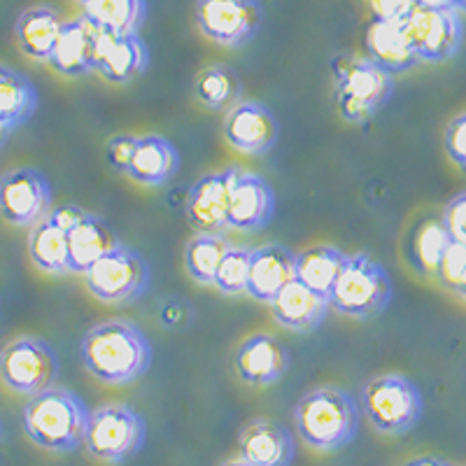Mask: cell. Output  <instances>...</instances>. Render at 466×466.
I'll use <instances>...</instances> for the list:
<instances>
[{"mask_svg": "<svg viewBox=\"0 0 466 466\" xmlns=\"http://www.w3.org/2000/svg\"><path fill=\"white\" fill-rule=\"evenodd\" d=\"M361 413L378 434L403 436L413 431L424 415L420 387L401 373H382L361 390Z\"/></svg>", "mask_w": 466, "mask_h": 466, "instance_id": "cell-5", "label": "cell"}, {"mask_svg": "<svg viewBox=\"0 0 466 466\" xmlns=\"http://www.w3.org/2000/svg\"><path fill=\"white\" fill-rule=\"evenodd\" d=\"M443 145L452 164L460 166L461 170H466V112L457 115L455 119L445 127Z\"/></svg>", "mask_w": 466, "mask_h": 466, "instance_id": "cell-36", "label": "cell"}, {"mask_svg": "<svg viewBox=\"0 0 466 466\" xmlns=\"http://www.w3.org/2000/svg\"><path fill=\"white\" fill-rule=\"evenodd\" d=\"M371 7L380 22H403L418 7V0H371Z\"/></svg>", "mask_w": 466, "mask_h": 466, "instance_id": "cell-38", "label": "cell"}, {"mask_svg": "<svg viewBox=\"0 0 466 466\" xmlns=\"http://www.w3.org/2000/svg\"><path fill=\"white\" fill-rule=\"evenodd\" d=\"M297 280V255L285 245L252 249L248 294L259 303H273L287 285Z\"/></svg>", "mask_w": 466, "mask_h": 466, "instance_id": "cell-18", "label": "cell"}, {"mask_svg": "<svg viewBox=\"0 0 466 466\" xmlns=\"http://www.w3.org/2000/svg\"><path fill=\"white\" fill-rule=\"evenodd\" d=\"M366 49H369V58L373 64L380 66L390 75L406 73L420 64L418 54L408 43L401 22L373 19V24L366 31Z\"/></svg>", "mask_w": 466, "mask_h": 466, "instance_id": "cell-22", "label": "cell"}, {"mask_svg": "<svg viewBox=\"0 0 466 466\" xmlns=\"http://www.w3.org/2000/svg\"><path fill=\"white\" fill-rule=\"evenodd\" d=\"M75 3H80V5H89L91 0H75Z\"/></svg>", "mask_w": 466, "mask_h": 466, "instance_id": "cell-46", "label": "cell"}, {"mask_svg": "<svg viewBox=\"0 0 466 466\" xmlns=\"http://www.w3.org/2000/svg\"><path fill=\"white\" fill-rule=\"evenodd\" d=\"M138 136H128V133H119L107 140V164L116 170V173L128 175V168L133 164L136 149H138Z\"/></svg>", "mask_w": 466, "mask_h": 466, "instance_id": "cell-35", "label": "cell"}, {"mask_svg": "<svg viewBox=\"0 0 466 466\" xmlns=\"http://www.w3.org/2000/svg\"><path fill=\"white\" fill-rule=\"evenodd\" d=\"M147 424L136 408L127 403H106L91 410L85 451L103 464H127L143 451Z\"/></svg>", "mask_w": 466, "mask_h": 466, "instance_id": "cell-7", "label": "cell"}, {"mask_svg": "<svg viewBox=\"0 0 466 466\" xmlns=\"http://www.w3.org/2000/svg\"><path fill=\"white\" fill-rule=\"evenodd\" d=\"M403 466H452L451 461L439 460V457H418V460H410Z\"/></svg>", "mask_w": 466, "mask_h": 466, "instance_id": "cell-40", "label": "cell"}, {"mask_svg": "<svg viewBox=\"0 0 466 466\" xmlns=\"http://www.w3.org/2000/svg\"><path fill=\"white\" fill-rule=\"evenodd\" d=\"M360 403L348 390L319 385L308 390L294 406V424L308 448L318 452H339L357 439Z\"/></svg>", "mask_w": 466, "mask_h": 466, "instance_id": "cell-3", "label": "cell"}, {"mask_svg": "<svg viewBox=\"0 0 466 466\" xmlns=\"http://www.w3.org/2000/svg\"><path fill=\"white\" fill-rule=\"evenodd\" d=\"M85 285L101 303L128 306L147 291L149 266L140 252L119 243L86 270Z\"/></svg>", "mask_w": 466, "mask_h": 466, "instance_id": "cell-9", "label": "cell"}, {"mask_svg": "<svg viewBox=\"0 0 466 466\" xmlns=\"http://www.w3.org/2000/svg\"><path fill=\"white\" fill-rule=\"evenodd\" d=\"M0 439H3V424H0Z\"/></svg>", "mask_w": 466, "mask_h": 466, "instance_id": "cell-47", "label": "cell"}, {"mask_svg": "<svg viewBox=\"0 0 466 466\" xmlns=\"http://www.w3.org/2000/svg\"><path fill=\"white\" fill-rule=\"evenodd\" d=\"M194 94L208 110H231L240 103V77L228 66H210L201 70L194 82Z\"/></svg>", "mask_w": 466, "mask_h": 466, "instance_id": "cell-32", "label": "cell"}, {"mask_svg": "<svg viewBox=\"0 0 466 466\" xmlns=\"http://www.w3.org/2000/svg\"><path fill=\"white\" fill-rule=\"evenodd\" d=\"M149 49L140 35L112 37L107 35L106 47H103L98 73L106 77L110 85H128L136 77L147 70Z\"/></svg>", "mask_w": 466, "mask_h": 466, "instance_id": "cell-25", "label": "cell"}, {"mask_svg": "<svg viewBox=\"0 0 466 466\" xmlns=\"http://www.w3.org/2000/svg\"><path fill=\"white\" fill-rule=\"evenodd\" d=\"M106 40L107 33L91 24L85 15L80 19L66 22L56 49L49 58V66L66 77H82V75L94 73L101 64Z\"/></svg>", "mask_w": 466, "mask_h": 466, "instance_id": "cell-14", "label": "cell"}, {"mask_svg": "<svg viewBox=\"0 0 466 466\" xmlns=\"http://www.w3.org/2000/svg\"><path fill=\"white\" fill-rule=\"evenodd\" d=\"M180 170V152L164 136H140L128 177L145 187H161Z\"/></svg>", "mask_w": 466, "mask_h": 466, "instance_id": "cell-23", "label": "cell"}, {"mask_svg": "<svg viewBox=\"0 0 466 466\" xmlns=\"http://www.w3.org/2000/svg\"><path fill=\"white\" fill-rule=\"evenodd\" d=\"M291 357L280 339L273 334H252L238 345L233 355V366L245 385H276L289 371Z\"/></svg>", "mask_w": 466, "mask_h": 466, "instance_id": "cell-16", "label": "cell"}, {"mask_svg": "<svg viewBox=\"0 0 466 466\" xmlns=\"http://www.w3.org/2000/svg\"><path fill=\"white\" fill-rule=\"evenodd\" d=\"M64 26L66 22L54 7H28V10H24L19 15V19L15 24L16 45L33 61L49 64V58H52L54 49H56Z\"/></svg>", "mask_w": 466, "mask_h": 466, "instance_id": "cell-21", "label": "cell"}, {"mask_svg": "<svg viewBox=\"0 0 466 466\" xmlns=\"http://www.w3.org/2000/svg\"><path fill=\"white\" fill-rule=\"evenodd\" d=\"M91 410L66 387H49L28 399L22 424L28 441L54 455H68L85 448Z\"/></svg>", "mask_w": 466, "mask_h": 466, "instance_id": "cell-2", "label": "cell"}, {"mask_svg": "<svg viewBox=\"0 0 466 466\" xmlns=\"http://www.w3.org/2000/svg\"><path fill=\"white\" fill-rule=\"evenodd\" d=\"M238 451L243 460L255 466H291L297 443L285 424L259 418L243 427Z\"/></svg>", "mask_w": 466, "mask_h": 466, "instance_id": "cell-19", "label": "cell"}, {"mask_svg": "<svg viewBox=\"0 0 466 466\" xmlns=\"http://www.w3.org/2000/svg\"><path fill=\"white\" fill-rule=\"evenodd\" d=\"M219 466H255V464H249L248 460H243V457H233V460H227L222 461Z\"/></svg>", "mask_w": 466, "mask_h": 466, "instance_id": "cell-42", "label": "cell"}, {"mask_svg": "<svg viewBox=\"0 0 466 466\" xmlns=\"http://www.w3.org/2000/svg\"><path fill=\"white\" fill-rule=\"evenodd\" d=\"M240 168L203 175L187 194V219L198 233H222L228 228V197Z\"/></svg>", "mask_w": 466, "mask_h": 466, "instance_id": "cell-15", "label": "cell"}, {"mask_svg": "<svg viewBox=\"0 0 466 466\" xmlns=\"http://www.w3.org/2000/svg\"><path fill=\"white\" fill-rule=\"evenodd\" d=\"M86 215V210H82L80 206H73V203H66V206L52 208V212L47 215L49 222L56 224L58 228H64V231H70L75 224L80 222L82 218Z\"/></svg>", "mask_w": 466, "mask_h": 466, "instance_id": "cell-39", "label": "cell"}, {"mask_svg": "<svg viewBox=\"0 0 466 466\" xmlns=\"http://www.w3.org/2000/svg\"><path fill=\"white\" fill-rule=\"evenodd\" d=\"M464 273H466V248L460 243H452L451 248H448V252L443 255V259H441L439 270H436V280H439V285L445 287V289L457 291Z\"/></svg>", "mask_w": 466, "mask_h": 466, "instance_id": "cell-34", "label": "cell"}, {"mask_svg": "<svg viewBox=\"0 0 466 466\" xmlns=\"http://www.w3.org/2000/svg\"><path fill=\"white\" fill-rule=\"evenodd\" d=\"M197 24L219 47H243L259 33L264 7L259 0H198Z\"/></svg>", "mask_w": 466, "mask_h": 466, "instance_id": "cell-11", "label": "cell"}, {"mask_svg": "<svg viewBox=\"0 0 466 466\" xmlns=\"http://www.w3.org/2000/svg\"><path fill=\"white\" fill-rule=\"evenodd\" d=\"M252 249L243 245H231V249L224 257L222 266L215 278V287L227 297H238L248 294L249 285V264H252Z\"/></svg>", "mask_w": 466, "mask_h": 466, "instance_id": "cell-33", "label": "cell"}, {"mask_svg": "<svg viewBox=\"0 0 466 466\" xmlns=\"http://www.w3.org/2000/svg\"><path fill=\"white\" fill-rule=\"evenodd\" d=\"M28 257L45 273L64 276L70 273L68 264V231L43 219L28 233Z\"/></svg>", "mask_w": 466, "mask_h": 466, "instance_id": "cell-29", "label": "cell"}, {"mask_svg": "<svg viewBox=\"0 0 466 466\" xmlns=\"http://www.w3.org/2000/svg\"><path fill=\"white\" fill-rule=\"evenodd\" d=\"M40 96L35 85L19 70L0 66V124L10 131L31 122Z\"/></svg>", "mask_w": 466, "mask_h": 466, "instance_id": "cell-26", "label": "cell"}, {"mask_svg": "<svg viewBox=\"0 0 466 466\" xmlns=\"http://www.w3.org/2000/svg\"><path fill=\"white\" fill-rule=\"evenodd\" d=\"M455 294H460V297L466 301V273H464V278H461V282H460V287H457Z\"/></svg>", "mask_w": 466, "mask_h": 466, "instance_id": "cell-44", "label": "cell"}, {"mask_svg": "<svg viewBox=\"0 0 466 466\" xmlns=\"http://www.w3.org/2000/svg\"><path fill=\"white\" fill-rule=\"evenodd\" d=\"M10 128H5V127H3V124H0V149H3V147H5V143H7V140H10Z\"/></svg>", "mask_w": 466, "mask_h": 466, "instance_id": "cell-43", "label": "cell"}, {"mask_svg": "<svg viewBox=\"0 0 466 466\" xmlns=\"http://www.w3.org/2000/svg\"><path fill=\"white\" fill-rule=\"evenodd\" d=\"M116 245H119V240H116L115 231L101 218L86 212L85 218L68 231L70 273L85 276L96 261L112 252Z\"/></svg>", "mask_w": 466, "mask_h": 466, "instance_id": "cell-24", "label": "cell"}, {"mask_svg": "<svg viewBox=\"0 0 466 466\" xmlns=\"http://www.w3.org/2000/svg\"><path fill=\"white\" fill-rule=\"evenodd\" d=\"M452 245L451 233L445 228L443 219H424L418 228L410 236V264L418 273L427 278H436V270H439L441 259L448 252V248Z\"/></svg>", "mask_w": 466, "mask_h": 466, "instance_id": "cell-30", "label": "cell"}, {"mask_svg": "<svg viewBox=\"0 0 466 466\" xmlns=\"http://www.w3.org/2000/svg\"><path fill=\"white\" fill-rule=\"evenodd\" d=\"M392 301V278L380 261L364 255H348L339 282L329 294L336 313L355 319H371L385 313Z\"/></svg>", "mask_w": 466, "mask_h": 466, "instance_id": "cell-6", "label": "cell"}, {"mask_svg": "<svg viewBox=\"0 0 466 466\" xmlns=\"http://www.w3.org/2000/svg\"><path fill=\"white\" fill-rule=\"evenodd\" d=\"M336 77V103L345 122L366 124L390 103L394 75L376 66L369 56L339 54L331 61Z\"/></svg>", "mask_w": 466, "mask_h": 466, "instance_id": "cell-4", "label": "cell"}, {"mask_svg": "<svg viewBox=\"0 0 466 466\" xmlns=\"http://www.w3.org/2000/svg\"><path fill=\"white\" fill-rule=\"evenodd\" d=\"M348 255L334 245H313L297 255V280L329 299L345 268Z\"/></svg>", "mask_w": 466, "mask_h": 466, "instance_id": "cell-27", "label": "cell"}, {"mask_svg": "<svg viewBox=\"0 0 466 466\" xmlns=\"http://www.w3.org/2000/svg\"><path fill=\"white\" fill-rule=\"evenodd\" d=\"M420 7H430V10H452L451 0H418Z\"/></svg>", "mask_w": 466, "mask_h": 466, "instance_id": "cell-41", "label": "cell"}, {"mask_svg": "<svg viewBox=\"0 0 466 466\" xmlns=\"http://www.w3.org/2000/svg\"><path fill=\"white\" fill-rule=\"evenodd\" d=\"M276 215V191L266 177L240 168L228 197V228L259 231Z\"/></svg>", "mask_w": 466, "mask_h": 466, "instance_id": "cell-17", "label": "cell"}, {"mask_svg": "<svg viewBox=\"0 0 466 466\" xmlns=\"http://www.w3.org/2000/svg\"><path fill=\"white\" fill-rule=\"evenodd\" d=\"M82 364L103 385L124 387L140 380L152 366V343L136 322L103 319L82 336Z\"/></svg>", "mask_w": 466, "mask_h": 466, "instance_id": "cell-1", "label": "cell"}, {"mask_svg": "<svg viewBox=\"0 0 466 466\" xmlns=\"http://www.w3.org/2000/svg\"><path fill=\"white\" fill-rule=\"evenodd\" d=\"M452 10H466V0H451Z\"/></svg>", "mask_w": 466, "mask_h": 466, "instance_id": "cell-45", "label": "cell"}, {"mask_svg": "<svg viewBox=\"0 0 466 466\" xmlns=\"http://www.w3.org/2000/svg\"><path fill=\"white\" fill-rule=\"evenodd\" d=\"M228 249L231 243L224 233H197L185 249V266L191 280H197L198 285H215Z\"/></svg>", "mask_w": 466, "mask_h": 466, "instance_id": "cell-31", "label": "cell"}, {"mask_svg": "<svg viewBox=\"0 0 466 466\" xmlns=\"http://www.w3.org/2000/svg\"><path fill=\"white\" fill-rule=\"evenodd\" d=\"M441 219H443L445 228L451 233L452 243H460L466 248V191H461V194L448 201Z\"/></svg>", "mask_w": 466, "mask_h": 466, "instance_id": "cell-37", "label": "cell"}, {"mask_svg": "<svg viewBox=\"0 0 466 466\" xmlns=\"http://www.w3.org/2000/svg\"><path fill=\"white\" fill-rule=\"evenodd\" d=\"M401 26L420 61L430 64H441L445 58L455 56L464 37L457 10H430L418 5L403 19Z\"/></svg>", "mask_w": 466, "mask_h": 466, "instance_id": "cell-12", "label": "cell"}, {"mask_svg": "<svg viewBox=\"0 0 466 466\" xmlns=\"http://www.w3.org/2000/svg\"><path fill=\"white\" fill-rule=\"evenodd\" d=\"M329 308L331 306L327 297L294 280L270 303V315L282 329H289L294 334H310L322 327Z\"/></svg>", "mask_w": 466, "mask_h": 466, "instance_id": "cell-20", "label": "cell"}, {"mask_svg": "<svg viewBox=\"0 0 466 466\" xmlns=\"http://www.w3.org/2000/svg\"><path fill=\"white\" fill-rule=\"evenodd\" d=\"M58 373V355L45 339L19 336L0 350V382L19 397L31 399L54 387Z\"/></svg>", "mask_w": 466, "mask_h": 466, "instance_id": "cell-8", "label": "cell"}, {"mask_svg": "<svg viewBox=\"0 0 466 466\" xmlns=\"http://www.w3.org/2000/svg\"><path fill=\"white\" fill-rule=\"evenodd\" d=\"M224 138L236 152L261 157L276 147L280 124L270 107L259 101H240L227 112Z\"/></svg>", "mask_w": 466, "mask_h": 466, "instance_id": "cell-13", "label": "cell"}, {"mask_svg": "<svg viewBox=\"0 0 466 466\" xmlns=\"http://www.w3.org/2000/svg\"><path fill=\"white\" fill-rule=\"evenodd\" d=\"M52 212V185L43 170L22 166L0 175V218L19 228H33Z\"/></svg>", "mask_w": 466, "mask_h": 466, "instance_id": "cell-10", "label": "cell"}, {"mask_svg": "<svg viewBox=\"0 0 466 466\" xmlns=\"http://www.w3.org/2000/svg\"><path fill=\"white\" fill-rule=\"evenodd\" d=\"M147 15V0H91L85 16L112 37L138 35Z\"/></svg>", "mask_w": 466, "mask_h": 466, "instance_id": "cell-28", "label": "cell"}]
</instances>
